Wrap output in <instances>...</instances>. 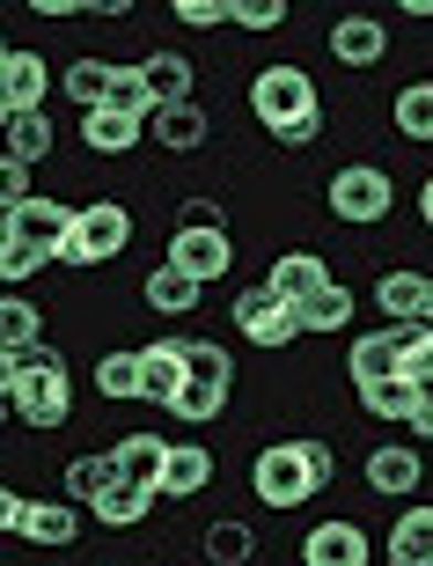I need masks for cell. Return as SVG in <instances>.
<instances>
[{"instance_id": "cell-39", "label": "cell", "mask_w": 433, "mask_h": 566, "mask_svg": "<svg viewBox=\"0 0 433 566\" xmlns=\"http://www.w3.org/2000/svg\"><path fill=\"white\" fill-rule=\"evenodd\" d=\"M184 376L191 382H228V354L213 338H184Z\"/></svg>"}, {"instance_id": "cell-13", "label": "cell", "mask_w": 433, "mask_h": 566, "mask_svg": "<svg viewBox=\"0 0 433 566\" xmlns=\"http://www.w3.org/2000/svg\"><path fill=\"white\" fill-rule=\"evenodd\" d=\"M382 52H390V22L360 15V8L330 22V60H338V66H374Z\"/></svg>"}, {"instance_id": "cell-37", "label": "cell", "mask_w": 433, "mask_h": 566, "mask_svg": "<svg viewBox=\"0 0 433 566\" xmlns=\"http://www.w3.org/2000/svg\"><path fill=\"white\" fill-rule=\"evenodd\" d=\"M44 265H52L44 251H30V243H8V235H0V287H8V294H15L22 280H38Z\"/></svg>"}, {"instance_id": "cell-11", "label": "cell", "mask_w": 433, "mask_h": 566, "mask_svg": "<svg viewBox=\"0 0 433 566\" xmlns=\"http://www.w3.org/2000/svg\"><path fill=\"white\" fill-rule=\"evenodd\" d=\"M330 287V265L316 251H279L272 258V273H265V294L272 302H287V310H302L309 294H324Z\"/></svg>"}, {"instance_id": "cell-42", "label": "cell", "mask_w": 433, "mask_h": 566, "mask_svg": "<svg viewBox=\"0 0 433 566\" xmlns=\"http://www.w3.org/2000/svg\"><path fill=\"white\" fill-rule=\"evenodd\" d=\"M294 441H302V463H309V479H316V485H330V471H338L330 441H316V434H294Z\"/></svg>"}, {"instance_id": "cell-17", "label": "cell", "mask_w": 433, "mask_h": 566, "mask_svg": "<svg viewBox=\"0 0 433 566\" xmlns=\"http://www.w3.org/2000/svg\"><path fill=\"white\" fill-rule=\"evenodd\" d=\"M52 147H60V133H52V118H44V111H8V126H0V155H8V163L38 169Z\"/></svg>"}, {"instance_id": "cell-2", "label": "cell", "mask_w": 433, "mask_h": 566, "mask_svg": "<svg viewBox=\"0 0 433 566\" xmlns=\"http://www.w3.org/2000/svg\"><path fill=\"white\" fill-rule=\"evenodd\" d=\"M125 251H133V207H118V199L74 207V235L60 243V265L88 273V265H110V258H125Z\"/></svg>"}, {"instance_id": "cell-40", "label": "cell", "mask_w": 433, "mask_h": 566, "mask_svg": "<svg viewBox=\"0 0 433 566\" xmlns=\"http://www.w3.org/2000/svg\"><path fill=\"white\" fill-rule=\"evenodd\" d=\"M22 199H38V191H30V169H22V163H8V155H0V213H15Z\"/></svg>"}, {"instance_id": "cell-9", "label": "cell", "mask_w": 433, "mask_h": 566, "mask_svg": "<svg viewBox=\"0 0 433 566\" xmlns=\"http://www.w3.org/2000/svg\"><path fill=\"white\" fill-rule=\"evenodd\" d=\"M419 485H426L419 441H382V449H368V493H382V501H412Z\"/></svg>"}, {"instance_id": "cell-36", "label": "cell", "mask_w": 433, "mask_h": 566, "mask_svg": "<svg viewBox=\"0 0 433 566\" xmlns=\"http://www.w3.org/2000/svg\"><path fill=\"white\" fill-rule=\"evenodd\" d=\"M96 390H104L110 405L140 398V354H104V360H96Z\"/></svg>"}, {"instance_id": "cell-23", "label": "cell", "mask_w": 433, "mask_h": 566, "mask_svg": "<svg viewBox=\"0 0 433 566\" xmlns=\"http://www.w3.org/2000/svg\"><path fill=\"white\" fill-rule=\"evenodd\" d=\"M346 376H352V390H368V382H382V376H404V360H397V332H368V338H352Z\"/></svg>"}, {"instance_id": "cell-20", "label": "cell", "mask_w": 433, "mask_h": 566, "mask_svg": "<svg viewBox=\"0 0 433 566\" xmlns=\"http://www.w3.org/2000/svg\"><path fill=\"white\" fill-rule=\"evenodd\" d=\"M390 566H433V507L412 501L390 523Z\"/></svg>"}, {"instance_id": "cell-29", "label": "cell", "mask_w": 433, "mask_h": 566, "mask_svg": "<svg viewBox=\"0 0 433 566\" xmlns=\"http://www.w3.org/2000/svg\"><path fill=\"white\" fill-rule=\"evenodd\" d=\"M352 398H360V412H368V420H390V427H404L412 420V376H382V382H368V390H352Z\"/></svg>"}, {"instance_id": "cell-49", "label": "cell", "mask_w": 433, "mask_h": 566, "mask_svg": "<svg viewBox=\"0 0 433 566\" xmlns=\"http://www.w3.org/2000/svg\"><path fill=\"white\" fill-rule=\"evenodd\" d=\"M419 324H426V332H433V280H426V302H419Z\"/></svg>"}, {"instance_id": "cell-31", "label": "cell", "mask_w": 433, "mask_h": 566, "mask_svg": "<svg viewBox=\"0 0 433 566\" xmlns=\"http://www.w3.org/2000/svg\"><path fill=\"white\" fill-rule=\"evenodd\" d=\"M60 96H66V104H82V111H96L110 96V60H74L60 74Z\"/></svg>"}, {"instance_id": "cell-15", "label": "cell", "mask_w": 433, "mask_h": 566, "mask_svg": "<svg viewBox=\"0 0 433 566\" xmlns=\"http://www.w3.org/2000/svg\"><path fill=\"white\" fill-rule=\"evenodd\" d=\"M0 96H8V111H44V96H52V66H44V52H22V44H8Z\"/></svg>"}, {"instance_id": "cell-44", "label": "cell", "mask_w": 433, "mask_h": 566, "mask_svg": "<svg viewBox=\"0 0 433 566\" xmlns=\"http://www.w3.org/2000/svg\"><path fill=\"white\" fill-rule=\"evenodd\" d=\"M177 229H221V199H184Z\"/></svg>"}, {"instance_id": "cell-12", "label": "cell", "mask_w": 433, "mask_h": 566, "mask_svg": "<svg viewBox=\"0 0 433 566\" xmlns=\"http://www.w3.org/2000/svg\"><path fill=\"white\" fill-rule=\"evenodd\" d=\"M15 537H22V545H38V552H66L74 537H82V507H74V501H22Z\"/></svg>"}, {"instance_id": "cell-10", "label": "cell", "mask_w": 433, "mask_h": 566, "mask_svg": "<svg viewBox=\"0 0 433 566\" xmlns=\"http://www.w3.org/2000/svg\"><path fill=\"white\" fill-rule=\"evenodd\" d=\"M374 545H368V530L346 523V515H330V523H316L309 537H302V566H368Z\"/></svg>"}, {"instance_id": "cell-34", "label": "cell", "mask_w": 433, "mask_h": 566, "mask_svg": "<svg viewBox=\"0 0 433 566\" xmlns=\"http://www.w3.org/2000/svg\"><path fill=\"white\" fill-rule=\"evenodd\" d=\"M207 559H213V566L257 559V530H250V523H213V530H207Z\"/></svg>"}, {"instance_id": "cell-24", "label": "cell", "mask_w": 433, "mask_h": 566, "mask_svg": "<svg viewBox=\"0 0 433 566\" xmlns=\"http://www.w3.org/2000/svg\"><path fill=\"white\" fill-rule=\"evenodd\" d=\"M155 501H162V493H140V485H118V479H110L104 493L88 501V515H96L104 530H140L147 515H155Z\"/></svg>"}, {"instance_id": "cell-30", "label": "cell", "mask_w": 433, "mask_h": 566, "mask_svg": "<svg viewBox=\"0 0 433 566\" xmlns=\"http://www.w3.org/2000/svg\"><path fill=\"white\" fill-rule=\"evenodd\" d=\"M346 316H352V287L330 280L324 294H309V302L294 310V324H302V332H346Z\"/></svg>"}, {"instance_id": "cell-14", "label": "cell", "mask_w": 433, "mask_h": 566, "mask_svg": "<svg viewBox=\"0 0 433 566\" xmlns=\"http://www.w3.org/2000/svg\"><path fill=\"white\" fill-rule=\"evenodd\" d=\"M177 390H184V338H155V346H140V398L169 412Z\"/></svg>"}, {"instance_id": "cell-5", "label": "cell", "mask_w": 433, "mask_h": 566, "mask_svg": "<svg viewBox=\"0 0 433 566\" xmlns=\"http://www.w3.org/2000/svg\"><path fill=\"white\" fill-rule=\"evenodd\" d=\"M250 111H257V126L265 133H287L294 118H316V82L302 74V66H265L257 82H250Z\"/></svg>"}, {"instance_id": "cell-4", "label": "cell", "mask_w": 433, "mask_h": 566, "mask_svg": "<svg viewBox=\"0 0 433 566\" xmlns=\"http://www.w3.org/2000/svg\"><path fill=\"white\" fill-rule=\"evenodd\" d=\"M250 493L265 507H302V501H316L324 485L309 479V463H302V441H272V449H257V463H250Z\"/></svg>"}, {"instance_id": "cell-18", "label": "cell", "mask_w": 433, "mask_h": 566, "mask_svg": "<svg viewBox=\"0 0 433 566\" xmlns=\"http://www.w3.org/2000/svg\"><path fill=\"white\" fill-rule=\"evenodd\" d=\"M213 485V449L207 441H169V463H162V493L169 501H191Z\"/></svg>"}, {"instance_id": "cell-43", "label": "cell", "mask_w": 433, "mask_h": 566, "mask_svg": "<svg viewBox=\"0 0 433 566\" xmlns=\"http://www.w3.org/2000/svg\"><path fill=\"white\" fill-rule=\"evenodd\" d=\"M272 140L294 147V155H302V147H316V140H324V111H316V118H294V126H287V133H272Z\"/></svg>"}, {"instance_id": "cell-7", "label": "cell", "mask_w": 433, "mask_h": 566, "mask_svg": "<svg viewBox=\"0 0 433 566\" xmlns=\"http://www.w3.org/2000/svg\"><path fill=\"white\" fill-rule=\"evenodd\" d=\"M0 235L8 243H30V251L60 258V243L74 235V207H60V199H22L15 213H0Z\"/></svg>"}, {"instance_id": "cell-52", "label": "cell", "mask_w": 433, "mask_h": 566, "mask_svg": "<svg viewBox=\"0 0 433 566\" xmlns=\"http://www.w3.org/2000/svg\"><path fill=\"white\" fill-rule=\"evenodd\" d=\"M0 427H8V405H0Z\"/></svg>"}, {"instance_id": "cell-50", "label": "cell", "mask_w": 433, "mask_h": 566, "mask_svg": "<svg viewBox=\"0 0 433 566\" xmlns=\"http://www.w3.org/2000/svg\"><path fill=\"white\" fill-rule=\"evenodd\" d=\"M0 126H8V96H0Z\"/></svg>"}, {"instance_id": "cell-3", "label": "cell", "mask_w": 433, "mask_h": 566, "mask_svg": "<svg viewBox=\"0 0 433 566\" xmlns=\"http://www.w3.org/2000/svg\"><path fill=\"white\" fill-rule=\"evenodd\" d=\"M330 213L346 221V229H374V221H390L397 207V185H390V169H374V163H346L338 177L324 185Z\"/></svg>"}, {"instance_id": "cell-21", "label": "cell", "mask_w": 433, "mask_h": 566, "mask_svg": "<svg viewBox=\"0 0 433 566\" xmlns=\"http://www.w3.org/2000/svg\"><path fill=\"white\" fill-rule=\"evenodd\" d=\"M82 140L96 147V155H133V147L147 140V126L125 118V111H110V104H96V111H82Z\"/></svg>"}, {"instance_id": "cell-28", "label": "cell", "mask_w": 433, "mask_h": 566, "mask_svg": "<svg viewBox=\"0 0 433 566\" xmlns=\"http://www.w3.org/2000/svg\"><path fill=\"white\" fill-rule=\"evenodd\" d=\"M419 302H426V273H382L374 280V310L382 316H397V324H419Z\"/></svg>"}, {"instance_id": "cell-32", "label": "cell", "mask_w": 433, "mask_h": 566, "mask_svg": "<svg viewBox=\"0 0 433 566\" xmlns=\"http://www.w3.org/2000/svg\"><path fill=\"white\" fill-rule=\"evenodd\" d=\"M184 427H207V420H221L228 412V382H191L184 376V390H177V405H169Z\"/></svg>"}, {"instance_id": "cell-41", "label": "cell", "mask_w": 433, "mask_h": 566, "mask_svg": "<svg viewBox=\"0 0 433 566\" xmlns=\"http://www.w3.org/2000/svg\"><path fill=\"white\" fill-rule=\"evenodd\" d=\"M177 22H191V30H221L228 0H177Z\"/></svg>"}, {"instance_id": "cell-33", "label": "cell", "mask_w": 433, "mask_h": 566, "mask_svg": "<svg viewBox=\"0 0 433 566\" xmlns=\"http://www.w3.org/2000/svg\"><path fill=\"white\" fill-rule=\"evenodd\" d=\"M110 479H118V471H110V457H74V463L60 471V501H82V507H88Z\"/></svg>"}, {"instance_id": "cell-35", "label": "cell", "mask_w": 433, "mask_h": 566, "mask_svg": "<svg viewBox=\"0 0 433 566\" xmlns=\"http://www.w3.org/2000/svg\"><path fill=\"white\" fill-rule=\"evenodd\" d=\"M110 111H125V118H155V96H147V82H140V66H110V96H104Z\"/></svg>"}, {"instance_id": "cell-8", "label": "cell", "mask_w": 433, "mask_h": 566, "mask_svg": "<svg viewBox=\"0 0 433 566\" xmlns=\"http://www.w3.org/2000/svg\"><path fill=\"white\" fill-rule=\"evenodd\" d=\"M235 332H243L250 346L279 354V346H294V338H302V324H294V310H287V302H272L265 287H243V294H235Z\"/></svg>"}, {"instance_id": "cell-6", "label": "cell", "mask_w": 433, "mask_h": 566, "mask_svg": "<svg viewBox=\"0 0 433 566\" xmlns=\"http://www.w3.org/2000/svg\"><path fill=\"white\" fill-rule=\"evenodd\" d=\"M162 265H177L184 280L213 287V280L235 273V235H228V229H169V258H162Z\"/></svg>"}, {"instance_id": "cell-45", "label": "cell", "mask_w": 433, "mask_h": 566, "mask_svg": "<svg viewBox=\"0 0 433 566\" xmlns=\"http://www.w3.org/2000/svg\"><path fill=\"white\" fill-rule=\"evenodd\" d=\"M404 427H412L419 441H433V390H419V398H412V420H404Z\"/></svg>"}, {"instance_id": "cell-19", "label": "cell", "mask_w": 433, "mask_h": 566, "mask_svg": "<svg viewBox=\"0 0 433 566\" xmlns=\"http://www.w3.org/2000/svg\"><path fill=\"white\" fill-rule=\"evenodd\" d=\"M147 133H155L169 155H199L213 126H207V111H199V96H191V104H162L155 118H147Z\"/></svg>"}, {"instance_id": "cell-1", "label": "cell", "mask_w": 433, "mask_h": 566, "mask_svg": "<svg viewBox=\"0 0 433 566\" xmlns=\"http://www.w3.org/2000/svg\"><path fill=\"white\" fill-rule=\"evenodd\" d=\"M8 412H15L30 434H52V427L74 420V376L52 346H30L15 360V390H8Z\"/></svg>"}, {"instance_id": "cell-27", "label": "cell", "mask_w": 433, "mask_h": 566, "mask_svg": "<svg viewBox=\"0 0 433 566\" xmlns=\"http://www.w3.org/2000/svg\"><path fill=\"white\" fill-rule=\"evenodd\" d=\"M390 118H397V133H404L412 147H433V82H404L397 104H390Z\"/></svg>"}, {"instance_id": "cell-22", "label": "cell", "mask_w": 433, "mask_h": 566, "mask_svg": "<svg viewBox=\"0 0 433 566\" xmlns=\"http://www.w3.org/2000/svg\"><path fill=\"white\" fill-rule=\"evenodd\" d=\"M140 82H147V96H155V111H162V104H191L199 66H191L184 52H155V60H140Z\"/></svg>"}, {"instance_id": "cell-26", "label": "cell", "mask_w": 433, "mask_h": 566, "mask_svg": "<svg viewBox=\"0 0 433 566\" xmlns=\"http://www.w3.org/2000/svg\"><path fill=\"white\" fill-rule=\"evenodd\" d=\"M44 346V310L30 294H0V354H30Z\"/></svg>"}, {"instance_id": "cell-47", "label": "cell", "mask_w": 433, "mask_h": 566, "mask_svg": "<svg viewBox=\"0 0 433 566\" xmlns=\"http://www.w3.org/2000/svg\"><path fill=\"white\" fill-rule=\"evenodd\" d=\"M15 360L22 354H0V405H8V390H15Z\"/></svg>"}, {"instance_id": "cell-51", "label": "cell", "mask_w": 433, "mask_h": 566, "mask_svg": "<svg viewBox=\"0 0 433 566\" xmlns=\"http://www.w3.org/2000/svg\"><path fill=\"white\" fill-rule=\"evenodd\" d=\"M0 66H8V44H0Z\"/></svg>"}, {"instance_id": "cell-16", "label": "cell", "mask_w": 433, "mask_h": 566, "mask_svg": "<svg viewBox=\"0 0 433 566\" xmlns=\"http://www.w3.org/2000/svg\"><path fill=\"white\" fill-rule=\"evenodd\" d=\"M162 463H169V441L162 434H125L118 449H110L118 485H140V493H162Z\"/></svg>"}, {"instance_id": "cell-25", "label": "cell", "mask_w": 433, "mask_h": 566, "mask_svg": "<svg viewBox=\"0 0 433 566\" xmlns=\"http://www.w3.org/2000/svg\"><path fill=\"white\" fill-rule=\"evenodd\" d=\"M199 294H207V287H199V280H184L177 265H155V273L140 280V302L155 316H191V310H199Z\"/></svg>"}, {"instance_id": "cell-48", "label": "cell", "mask_w": 433, "mask_h": 566, "mask_svg": "<svg viewBox=\"0 0 433 566\" xmlns=\"http://www.w3.org/2000/svg\"><path fill=\"white\" fill-rule=\"evenodd\" d=\"M419 221H426V229H433V177H426V185H419Z\"/></svg>"}, {"instance_id": "cell-38", "label": "cell", "mask_w": 433, "mask_h": 566, "mask_svg": "<svg viewBox=\"0 0 433 566\" xmlns=\"http://www.w3.org/2000/svg\"><path fill=\"white\" fill-rule=\"evenodd\" d=\"M228 22L265 38V30H279V22H287V0H228Z\"/></svg>"}, {"instance_id": "cell-46", "label": "cell", "mask_w": 433, "mask_h": 566, "mask_svg": "<svg viewBox=\"0 0 433 566\" xmlns=\"http://www.w3.org/2000/svg\"><path fill=\"white\" fill-rule=\"evenodd\" d=\"M22 501H30V493H15V485H0V530H15V523H22Z\"/></svg>"}]
</instances>
